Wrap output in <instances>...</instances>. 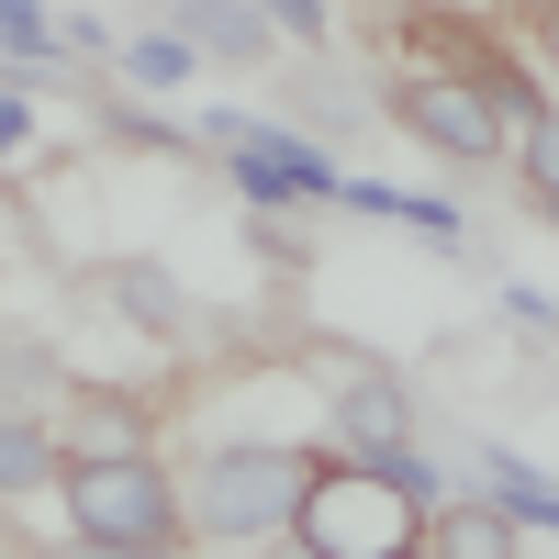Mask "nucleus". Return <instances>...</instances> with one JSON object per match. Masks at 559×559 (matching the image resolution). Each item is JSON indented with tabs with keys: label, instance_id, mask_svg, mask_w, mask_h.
Masks as SVG:
<instances>
[{
	"label": "nucleus",
	"instance_id": "obj_1",
	"mask_svg": "<svg viewBox=\"0 0 559 559\" xmlns=\"http://www.w3.org/2000/svg\"><path fill=\"white\" fill-rule=\"evenodd\" d=\"M437 503H448V481L426 459H324V481H313L292 537L313 559H403V548H426Z\"/></svg>",
	"mask_w": 559,
	"mask_h": 559
},
{
	"label": "nucleus",
	"instance_id": "obj_2",
	"mask_svg": "<svg viewBox=\"0 0 559 559\" xmlns=\"http://www.w3.org/2000/svg\"><path fill=\"white\" fill-rule=\"evenodd\" d=\"M313 481H324V459H302V448H213L202 471H191V492H179V503H191V526H202V537L247 548V537L302 526Z\"/></svg>",
	"mask_w": 559,
	"mask_h": 559
},
{
	"label": "nucleus",
	"instance_id": "obj_3",
	"mask_svg": "<svg viewBox=\"0 0 559 559\" xmlns=\"http://www.w3.org/2000/svg\"><path fill=\"white\" fill-rule=\"evenodd\" d=\"M68 526H79V548H168L179 537V481L157 471L146 448H90V459H68Z\"/></svg>",
	"mask_w": 559,
	"mask_h": 559
},
{
	"label": "nucleus",
	"instance_id": "obj_4",
	"mask_svg": "<svg viewBox=\"0 0 559 559\" xmlns=\"http://www.w3.org/2000/svg\"><path fill=\"white\" fill-rule=\"evenodd\" d=\"M392 123L414 134V146H437V157H459V168H481V157H503L515 146V112L492 102V90L471 79V68H414L403 90H392Z\"/></svg>",
	"mask_w": 559,
	"mask_h": 559
},
{
	"label": "nucleus",
	"instance_id": "obj_5",
	"mask_svg": "<svg viewBox=\"0 0 559 559\" xmlns=\"http://www.w3.org/2000/svg\"><path fill=\"white\" fill-rule=\"evenodd\" d=\"M202 134L236 157V191H247L258 213H280V202H336V191H347V179L324 168L313 134H280V123H258V112H236V102H213Z\"/></svg>",
	"mask_w": 559,
	"mask_h": 559
},
{
	"label": "nucleus",
	"instance_id": "obj_6",
	"mask_svg": "<svg viewBox=\"0 0 559 559\" xmlns=\"http://www.w3.org/2000/svg\"><path fill=\"white\" fill-rule=\"evenodd\" d=\"M336 437H347V459H414V403L392 369H358L336 392Z\"/></svg>",
	"mask_w": 559,
	"mask_h": 559
},
{
	"label": "nucleus",
	"instance_id": "obj_7",
	"mask_svg": "<svg viewBox=\"0 0 559 559\" xmlns=\"http://www.w3.org/2000/svg\"><path fill=\"white\" fill-rule=\"evenodd\" d=\"M157 23L191 34L202 57H224V68H258L269 45H280V23L258 12V0H157Z\"/></svg>",
	"mask_w": 559,
	"mask_h": 559
},
{
	"label": "nucleus",
	"instance_id": "obj_8",
	"mask_svg": "<svg viewBox=\"0 0 559 559\" xmlns=\"http://www.w3.org/2000/svg\"><path fill=\"white\" fill-rule=\"evenodd\" d=\"M426 559H515V515L481 492V503H437L426 515Z\"/></svg>",
	"mask_w": 559,
	"mask_h": 559
},
{
	"label": "nucleus",
	"instance_id": "obj_9",
	"mask_svg": "<svg viewBox=\"0 0 559 559\" xmlns=\"http://www.w3.org/2000/svg\"><path fill=\"white\" fill-rule=\"evenodd\" d=\"M336 202H347V213H381V224H414V236H459V202H437V191H392V179H347Z\"/></svg>",
	"mask_w": 559,
	"mask_h": 559
},
{
	"label": "nucleus",
	"instance_id": "obj_10",
	"mask_svg": "<svg viewBox=\"0 0 559 559\" xmlns=\"http://www.w3.org/2000/svg\"><path fill=\"white\" fill-rule=\"evenodd\" d=\"M191 57H202V45H191V34H168V23H146V34H123V45H112V68H123L134 90H179V79H191Z\"/></svg>",
	"mask_w": 559,
	"mask_h": 559
},
{
	"label": "nucleus",
	"instance_id": "obj_11",
	"mask_svg": "<svg viewBox=\"0 0 559 559\" xmlns=\"http://www.w3.org/2000/svg\"><path fill=\"white\" fill-rule=\"evenodd\" d=\"M57 437H45V426H23V414H0V503H12V492H34V481H57Z\"/></svg>",
	"mask_w": 559,
	"mask_h": 559
},
{
	"label": "nucleus",
	"instance_id": "obj_12",
	"mask_svg": "<svg viewBox=\"0 0 559 559\" xmlns=\"http://www.w3.org/2000/svg\"><path fill=\"white\" fill-rule=\"evenodd\" d=\"M492 503H503V515H515V526H548L559 537V481H537V471H515V459H492V481H481Z\"/></svg>",
	"mask_w": 559,
	"mask_h": 559
},
{
	"label": "nucleus",
	"instance_id": "obj_13",
	"mask_svg": "<svg viewBox=\"0 0 559 559\" xmlns=\"http://www.w3.org/2000/svg\"><path fill=\"white\" fill-rule=\"evenodd\" d=\"M515 168H526V191H537V202H559V102H537V112H526Z\"/></svg>",
	"mask_w": 559,
	"mask_h": 559
},
{
	"label": "nucleus",
	"instance_id": "obj_14",
	"mask_svg": "<svg viewBox=\"0 0 559 559\" xmlns=\"http://www.w3.org/2000/svg\"><path fill=\"white\" fill-rule=\"evenodd\" d=\"M0 45H12L23 68H57V45H68V23H45V0H0Z\"/></svg>",
	"mask_w": 559,
	"mask_h": 559
},
{
	"label": "nucleus",
	"instance_id": "obj_15",
	"mask_svg": "<svg viewBox=\"0 0 559 559\" xmlns=\"http://www.w3.org/2000/svg\"><path fill=\"white\" fill-rule=\"evenodd\" d=\"M112 302H123V313H146V324H179V302L157 292V269H112Z\"/></svg>",
	"mask_w": 559,
	"mask_h": 559
},
{
	"label": "nucleus",
	"instance_id": "obj_16",
	"mask_svg": "<svg viewBox=\"0 0 559 559\" xmlns=\"http://www.w3.org/2000/svg\"><path fill=\"white\" fill-rule=\"evenodd\" d=\"M258 12L292 34V45H324V0H258Z\"/></svg>",
	"mask_w": 559,
	"mask_h": 559
},
{
	"label": "nucleus",
	"instance_id": "obj_17",
	"mask_svg": "<svg viewBox=\"0 0 559 559\" xmlns=\"http://www.w3.org/2000/svg\"><path fill=\"white\" fill-rule=\"evenodd\" d=\"M79 559H179V548H79Z\"/></svg>",
	"mask_w": 559,
	"mask_h": 559
},
{
	"label": "nucleus",
	"instance_id": "obj_18",
	"mask_svg": "<svg viewBox=\"0 0 559 559\" xmlns=\"http://www.w3.org/2000/svg\"><path fill=\"white\" fill-rule=\"evenodd\" d=\"M537 34H548V68H559V12H537Z\"/></svg>",
	"mask_w": 559,
	"mask_h": 559
},
{
	"label": "nucleus",
	"instance_id": "obj_19",
	"mask_svg": "<svg viewBox=\"0 0 559 559\" xmlns=\"http://www.w3.org/2000/svg\"><path fill=\"white\" fill-rule=\"evenodd\" d=\"M526 12H559V0H526Z\"/></svg>",
	"mask_w": 559,
	"mask_h": 559
},
{
	"label": "nucleus",
	"instance_id": "obj_20",
	"mask_svg": "<svg viewBox=\"0 0 559 559\" xmlns=\"http://www.w3.org/2000/svg\"><path fill=\"white\" fill-rule=\"evenodd\" d=\"M537 213H548V224H559V202H537Z\"/></svg>",
	"mask_w": 559,
	"mask_h": 559
},
{
	"label": "nucleus",
	"instance_id": "obj_21",
	"mask_svg": "<svg viewBox=\"0 0 559 559\" xmlns=\"http://www.w3.org/2000/svg\"><path fill=\"white\" fill-rule=\"evenodd\" d=\"M403 559H426V548H403Z\"/></svg>",
	"mask_w": 559,
	"mask_h": 559
}]
</instances>
